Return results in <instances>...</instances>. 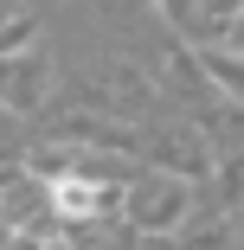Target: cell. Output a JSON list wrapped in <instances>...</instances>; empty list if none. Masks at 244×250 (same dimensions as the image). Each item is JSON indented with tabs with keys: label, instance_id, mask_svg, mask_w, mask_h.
<instances>
[{
	"label": "cell",
	"instance_id": "5b68a950",
	"mask_svg": "<svg viewBox=\"0 0 244 250\" xmlns=\"http://www.w3.org/2000/svg\"><path fill=\"white\" fill-rule=\"evenodd\" d=\"M200 71H206V83L225 96V103H244V52H238V45H206Z\"/></svg>",
	"mask_w": 244,
	"mask_h": 250
},
{
	"label": "cell",
	"instance_id": "8992f818",
	"mask_svg": "<svg viewBox=\"0 0 244 250\" xmlns=\"http://www.w3.org/2000/svg\"><path fill=\"white\" fill-rule=\"evenodd\" d=\"M231 218L225 212H193V225L180 231V250H231Z\"/></svg>",
	"mask_w": 244,
	"mask_h": 250
},
{
	"label": "cell",
	"instance_id": "3957f363",
	"mask_svg": "<svg viewBox=\"0 0 244 250\" xmlns=\"http://www.w3.org/2000/svg\"><path fill=\"white\" fill-rule=\"evenodd\" d=\"M45 90H52V64H45V52L0 58V109H13V116H32V109L45 103Z\"/></svg>",
	"mask_w": 244,
	"mask_h": 250
},
{
	"label": "cell",
	"instance_id": "7a4b0ae2",
	"mask_svg": "<svg viewBox=\"0 0 244 250\" xmlns=\"http://www.w3.org/2000/svg\"><path fill=\"white\" fill-rule=\"evenodd\" d=\"M141 147H148L167 173H180V180H200L212 167V141L200 135V122H167L155 135H141Z\"/></svg>",
	"mask_w": 244,
	"mask_h": 250
},
{
	"label": "cell",
	"instance_id": "ba28073f",
	"mask_svg": "<svg viewBox=\"0 0 244 250\" xmlns=\"http://www.w3.org/2000/svg\"><path fill=\"white\" fill-rule=\"evenodd\" d=\"M39 250H77V244H65V237H52V244H39Z\"/></svg>",
	"mask_w": 244,
	"mask_h": 250
},
{
	"label": "cell",
	"instance_id": "6da1fadb",
	"mask_svg": "<svg viewBox=\"0 0 244 250\" xmlns=\"http://www.w3.org/2000/svg\"><path fill=\"white\" fill-rule=\"evenodd\" d=\"M129 225L141 237H174L193 225V180L167 173V167H148L141 180H129Z\"/></svg>",
	"mask_w": 244,
	"mask_h": 250
},
{
	"label": "cell",
	"instance_id": "277c9868",
	"mask_svg": "<svg viewBox=\"0 0 244 250\" xmlns=\"http://www.w3.org/2000/svg\"><path fill=\"white\" fill-rule=\"evenodd\" d=\"M200 135L212 141L219 161L244 154V103H225V96H219V109H200Z\"/></svg>",
	"mask_w": 244,
	"mask_h": 250
},
{
	"label": "cell",
	"instance_id": "52a82bcc",
	"mask_svg": "<svg viewBox=\"0 0 244 250\" xmlns=\"http://www.w3.org/2000/svg\"><path fill=\"white\" fill-rule=\"evenodd\" d=\"M141 250H180V237H141Z\"/></svg>",
	"mask_w": 244,
	"mask_h": 250
}]
</instances>
